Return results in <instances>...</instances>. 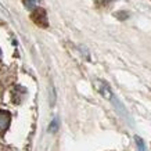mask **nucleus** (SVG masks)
I'll list each match as a JSON object with an SVG mask.
<instances>
[{
  "instance_id": "nucleus-1",
  "label": "nucleus",
  "mask_w": 151,
  "mask_h": 151,
  "mask_svg": "<svg viewBox=\"0 0 151 151\" xmlns=\"http://www.w3.org/2000/svg\"><path fill=\"white\" fill-rule=\"evenodd\" d=\"M32 19L36 25H39L42 28H46L49 25V22H47V14L43 9H35V11L32 13Z\"/></svg>"
},
{
  "instance_id": "nucleus-2",
  "label": "nucleus",
  "mask_w": 151,
  "mask_h": 151,
  "mask_svg": "<svg viewBox=\"0 0 151 151\" xmlns=\"http://www.w3.org/2000/svg\"><path fill=\"white\" fill-rule=\"evenodd\" d=\"M11 122V114L6 110H0V133H4Z\"/></svg>"
},
{
  "instance_id": "nucleus-3",
  "label": "nucleus",
  "mask_w": 151,
  "mask_h": 151,
  "mask_svg": "<svg viewBox=\"0 0 151 151\" xmlns=\"http://www.w3.org/2000/svg\"><path fill=\"white\" fill-rule=\"evenodd\" d=\"M134 143H136V146H137L139 151H146V144H144V142H143L142 137L134 136Z\"/></svg>"
},
{
  "instance_id": "nucleus-4",
  "label": "nucleus",
  "mask_w": 151,
  "mask_h": 151,
  "mask_svg": "<svg viewBox=\"0 0 151 151\" xmlns=\"http://www.w3.org/2000/svg\"><path fill=\"white\" fill-rule=\"evenodd\" d=\"M22 3L28 10H33L36 6V0H22Z\"/></svg>"
},
{
  "instance_id": "nucleus-5",
  "label": "nucleus",
  "mask_w": 151,
  "mask_h": 151,
  "mask_svg": "<svg viewBox=\"0 0 151 151\" xmlns=\"http://www.w3.org/2000/svg\"><path fill=\"white\" fill-rule=\"evenodd\" d=\"M57 129H58V119L54 118L53 121H51L50 126H49V132H55Z\"/></svg>"
},
{
  "instance_id": "nucleus-6",
  "label": "nucleus",
  "mask_w": 151,
  "mask_h": 151,
  "mask_svg": "<svg viewBox=\"0 0 151 151\" xmlns=\"http://www.w3.org/2000/svg\"><path fill=\"white\" fill-rule=\"evenodd\" d=\"M97 3H101V1H104V0H96Z\"/></svg>"
}]
</instances>
